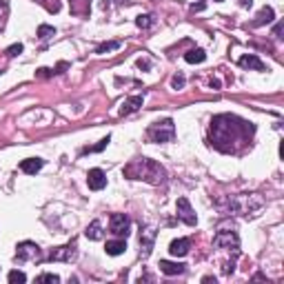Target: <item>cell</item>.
Here are the masks:
<instances>
[{"label": "cell", "mask_w": 284, "mask_h": 284, "mask_svg": "<svg viewBox=\"0 0 284 284\" xmlns=\"http://www.w3.org/2000/svg\"><path fill=\"white\" fill-rule=\"evenodd\" d=\"M255 134V127L231 113H222L211 120V144L222 153H238Z\"/></svg>", "instance_id": "1"}, {"label": "cell", "mask_w": 284, "mask_h": 284, "mask_svg": "<svg viewBox=\"0 0 284 284\" xmlns=\"http://www.w3.org/2000/svg\"><path fill=\"white\" fill-rule=\"evenodd\" d=\"M122 176L129 180H144L149 184H162L167 180V171L160 162L151 158H138L131 160L125 169H122Z\"/></svg>", "instance_id": "2"}, {"label": "cell", "mask_w": 284, "mask_h": 284, "mask_svg": "<svg viewBox=\"0 0 284 284\" xmlns=\"http://www.w3.org/2000/svg\"><path fill=\"white\" fill-rule=\"evenodd\" d=\"M264 202L258 193H244V196H235L229 200V209L233 213H240V215H249V213L258 211Z\"/></svg>", "instance_id": "3"}, {"label": "cell", "mask_w": 284, "mask_h": 284, "mask_svg": "<svg viewBox=\"0 0 284 284\" xmlns=\"http://www.w3.org/2000/svg\"><path fill=\"white\" fill-rule=\"evenodd\" d=\"M146 138L151 142H171L176 138V125H173V120H162V122H155V125H151L149 129H146Z\"/></svg>", "instance_id": "4"}, {"label": "cell", "mask_w": 284, "mask_h": 284, "mask_svg": "<svg viewBox=\"0 0 284 284\" xmlns=\"http://www.w3.org/2000/svg\"><path fill=\"white\" fill-rule=\"evenodd\" d=\"M213 244L217 249H229V251H238L240 249V238L235 231H229V229H220L213 238Z\"/></svg>", "instance_id": "5"}, {"label": "cell", "mask_w": 284, "mask_h": 284, "mask_svg": "<svg viewBox=\"0 0 284 284\" xmlns=\"http://www.w3.org/2000/svg\"><path fill=\"white\" fill-rule=\"evenodd\" d=\"M16 260L18 262H31V260H42V251L38 247L36 242H29V240H25V242H20L16 247Z\"/></svg>", "instance_id": "6"}, {"label": "cell", "mask_w": 284, "mask_h": 284, "mask_svg": "<svg viewBox=\"0 0 284 284\" xmlns=\"http://www.w3.org/2000/svg\"><path fill=\"white\" fill-rule=\"evenodd\" d=\"M75 258H78V247H75V242H69V244H65V247L54 249L47 255L49 262H73Z\"/></svg>", "instance_id": "7"}, {"label": "cell", "mask_w": 284, "mask_h": 284, "mask_svg": "<svg viewBox=\"0 0 284 284\" xmlns=\"http://www.w3.org/2000/svg\"><path fill=\"white\" fill-rule=\"evenodd\" d=\"M109 229H111V233L118 235V238H127L129 229H131V220L125 213H113V215L109 217Z\"/></svg>", "instance_id": "8"}, {"label": "cell", "mask_w": 284, "mask_h": 284, "mask_svg": "<svg viewBox=\"0 0 284 284\" xmlns=\"http://www.w3.org/2000/svg\"><path fill=\"white\" fill-rule=\"evenodd\" d=\"M155 242V229L153 226H140V255L142 258H149L151 249H153Z\"/></svg>", "instance_id": "9"}, {"label": "cell", "mask_w": 284, "mask_h": 284, "mask_svg": "<svg viewBox=\"0 0 284 284\" xmlns=\"http://www.w3.org/2000/svg\"><path fill=\"white\" fill-rule=\"evenodd\" d=\"M176 211H178V217L184 222V224H189V226H196L198 215H196V211L191 209V205H189V200H187V198H180V200H178V205H176Z\"/></svg>", "instance_id": "10"}, {"label": "cell", "mask_w": 284, "mask_h": 284, "mask_svg": "<svg viewBox=\"0 0 284 284\" xmlns=\"http://www.w3.org/2000/svg\"><path fill=\"white\" fill-rule=\"evenodd\" d=\"M87 184L89 189H93V191H100V189L107 187V176L102 169H91V171L87 173Z\"/></svg>", "instance_id": "11"}, {"label": "cell", "mask_w": 284, "mask_h": 284, "mask_svg": "<svg viewBox=\"0 0 284 284\" xmlns=\"http://www.w3.org/2000/svg\"><path fill=\"white\" fill-rule=\"evenodd\" d=\"M189 249H191V240H189V238H178V240H173V242L169 244V253L176 255V258L187 255Z\"/></svg>", "instance_id": "12"}, {"label": "cell", "mask_w": 284, "mask_h": 284, "mask_svg": "<svg viewBox=\"0 0 284 284\" xmlns=\"http://www.w3.org/2000/svg\"><path fill=\"white\" fill-rule=\"evenodd\" d=\"M160 271L164 276H182L187 271V264H180V262H169V260H160Z\"/></svg>", "instance_id": "13"}, {"label": "cell", "mask_w": 284, "mask_h": 284, "mask_svg": "<svg viewBox=\"0 0 284 284\" xmlns=\"http://www.w3.org/2000/svg\"><path fill=\"white\" fill-rule=\"evenodd\" d=\"M238 65L242 69H253V71H264V63L258 58V56L249 54V56H242V58L238 60Z\"/></svg>", "instance_id": "14"}, {"label": "cell", "mask_w": 284, "mask_h": 284, "mask_svg": "<svg viewBox=\"0 0 284 284\" xmlns=\"http://www.w3.org/2000/svg\"><path fill=\"white\" fill-rule=\"evenodd\" d=\"M42 167H45V160H42V158H27V160H22V162H20V171L29 173V176L38 173Z\"/></svg>", "instance_id": "15"}, {"label": "cell", "mask_w": 284, "mask_h": 284, "mask_svg": "<svg viewBox=\"0 0 284 284\" xmlns=\"http://www.w3.org/2000/svg\"><path fill=\"white\" fill-rule=\"evenodd\" d=\"M140 107H142V96H131V98H127V100L122 102V107H120V116H129V113L138 111Z\"/></svg>", "instance_id": "16"}, {"label": "cell", "mask_w": 284, "mask_h": 284, "mask_svg": "<svg viewBox=\"0 0 284 284\" xmlns=\"http://www.w3.org/2000/svg\"><path fill=\"white\" fill-rule=\"evenodd\" d=\"M273 18H276V11H273L271 7H264V9H260L255 20H251V27H262V25H267V22H271Z\"/></svg>", "instance_id": "17"}, {"label": "cell", "mask_w": 284, "mask_h": 284, "mask_svg": "<svg viewBox=\"0 0 284 284\" xmlns=\"http://www.w3.org/2000/svg\"><path fill=\"white\" fill-rule=\"evenodd\" d=\"M107 255H122L127 251V242H125V238H118V240H111V242H107Z\"/></svg>", "instance_id": "18"}, {"label": "cell", "mask_w": 284, "mask_h": 284, "mask_svg": "<svg viewBox=\"0 0 284 284\" xmlns=\"http://www.w3.org/2000/svg\"><path fill=\"white\" fill-rule=\"evenodd\" d=\"M69 7L73 16H87L91 4H89V0H69Z\"/></svg>", "instance_id": "19"}, {"label": "cell", "mask_w": 284, "mask_h": 284, "mask_svg": "<svg viewBox=\"0 0 284 284\" xmlns=\"http://www.w3.org/2000/svg\"><path fill=\"white\" fill-rule=\"evenodd\" d=\"M84 235H87L89 240H102V235H105V231H102V224L100 220H93L91 224L84 229Z\"/></svg>", "instance_id": "20"}, {"label": "cell", "mask_w": 284, "mask_h": 284, "mask_svg": "<svg viewBox=\"0 0 284 284\" xmlns=\"http://www.w3.org/2000/svg\"><path fill=\"white\" fill-rule=\"evenodd\" d=\"M184 60H187L189 65H200L207 60V54H205V49H191L184 54Z\"/></svg>", "instance_id": "21"}, {"label": "cell", "mask_w": 284, "mask_h": 284, "mask_svg": "<svg viewBox=\"0 0 284 284\" xmlns=\"http://www.w3.org/2000/svg\"><path fill=\"white\" fill-rule=\"evenodd\" d=\"M116 49H120V42L118 40H111V42H102V45H98L96 47V54H109V51H116Z\"/></svg>", "instance_id": "22"}, {"label": "cell", "mask_w": 284, "mask_h": 284, "mask_svg": "<svg viewBox=\"0 0 284 284\" xmlns=\"http://www.w3.org/2000/svg\"><path fill=\"white\" fill-rule=\"evenodd\" d=\"M109 142H111V138H109V136H107V138H102L100 142H98V144L96 146H84V149L82 151H80V153H98V151H102V149H107V144H109Z\"/></svg>", "instance_id": "23"}, {"label": "cell", "mask_w": 284, "mask_h": 284, "mask_svg": "<svg viewBox=\"0 0 284 284\" xmlns=\"http://www.w3.org/2000/svg\"><path fill=\"white\" fill-rule=\"evenodd\" d=\"M153 16H151V13H144V16H138L136 18V25L140 27V29H149L151 25H153Z\"/></svg>", "instance_id": "24"}, {"label": "cell", "mask_w": 284, "mask_h": 284, "mask_svg": "<svg viewBox=\"0 0 284 284\" xmlns=\"http://www.w3.org/2000/svg\"><path fill=\"white\" fill-rule=\"evenodd\" d=\"M38 4H45L47 7V11H51V13H58L60 11V0H36Z\"/></svg>", "instance_id": "25"}, {"label": "cell", "mask_w": 284, "mask_h": 284, "mask_svg": "<svg viewBox=\"0 0 284 284\" xmlns=\"http://www.w3.org/2000/svg\"><path fill=\"white\" fill-rule=\"evenodd\" d=\"M56 36V29L51 25H40L38 27V38H42V40H47V38Z\"/></svg>", "instance_id": "26"}, {"label": "cell", "mask_w": 284, "mask_h": 284, "mask_svg": "<svg viewBox=\"0 0 284 284\" xmlns=\"http://www.w3.org/2000/svg\"><path fill=\"white\" fill-rule=\"evenodd\" d=\"M7 280H9V282H27V276H25L22 271H9Z\"/></svg>", "instance_id": "27"}, {"label": "cell", "mask_w": 284, "mask_h": 284, "mask_svg": "<svg viewBox=\"0 0 284 284\" xmlns=\"http://www.w3.org/2000/svg\"><path fill=\"white\" fill-rule=\"evenodd\" d=\"M184 82H187V80H184V75H182V73H176V75L171 78V89H176V91H178V89L184 87Z\"/></svg>", "instance_id": "28"}, {"label": "cell", "mask_w": 284, "mask_h": 284, "mask_svg": "<svg viewBox=\"0 0 284 284\" xmlns=\"http://www.w3.org/2000/svg\"><path fill=\"white\" fill-rule=\"evenodd\" d=\"M38 282H54V284H58L60 278L56 276V273H42V276H38Z\"/></svg>", "instance_id": "29"}, {"label": "cell", "mask_w": 284, "mask_h": 284, "mask_svg": "<svg viewBox=\"0 0 284 284\" xmlns=\"http://www.w3.org/2000/svg\"><path fill=\"white\" fill-rule=\"evenodd\" d=\"M18 54H22V45H20V42H18V45H11V47L7 49V56H9V58H13V56H18Z\"/></svg>", "instance_id": "30"}, {"label": "cell", "mask_w": 284, "mask_h": 284, "mask_svg": "<svg viewBox=\"0 0 284 284\" xmlns=\"http://www.w3.org/2000/svg\"><path fill=\"white\" fill-rule=\"evenodd\" d=\"M51 73H54L51 69H38V73H36V75H38V78H49Z\"/></svg>", "instance_id": "31"}, {"label": "cell", "mask_w": 284, "mask_h": 284, "mask_svg": "<svg viewBox=\"0 0 284 284\" xmlns=\"http://www.w3.org/2000/svg\"><path fill=\"white\" fill-rule=\"evenodd\" d=\"M273 36H276V38H282V22H278V25H276V29H273Z\"/></svg>", "instance_id": "32"}, {"label": "cell", "mask_w": 284, "mask_h": 284, "mask_svg": "<svg viewBox=\"0 0 284 284\" xmlns=\"http://www.w3.org/2000/svg\"><path fill=\"white\" fill-rule=\"evenodd\" d=\"M138 67H140V69H149L151 65H149V60H142V58H140V60H138Z\"/></svg>", "instance_id": "33"}, {"label": "cell", "mask_w": 284, "mask_h": 284, "mask_svg": "<svg viewBox=\"0 0 284 284\" xmlns=\"http://www.w3.org/2000/svg\"><path fill=\"white\" fill-rule=\"evenodd\" d=\"M211 89H220V80H217V78H211Z\"/></svg>", "instance_id": "34"}, {"label": "cell", "mask_w": 284, "mask_h": 284, "mask_svg": "<svg viewBox=\"0 0 284 284\" xmlns=\"http://www.w3.org/2000/svg\"><path fill=\"white\" fill-rule=\"evenodd\" d=\"M240 2V7H251V4H253V0H238Z\"/></svg>", "instance_id": "35"}, {"label": "cell", "mask_w": 284, "mask_h": 284, "mask_svg": "<svg viewBox=\"0 0 284 284\" xmlns=\"http://www.w3.org/2000/svg\"><path fill=\"white\" fill-rule=\"evenodd\" d=\"M202 9H205V4H193V7H191V11H202Z\"/></svg>", "instance_id": "36"}, {"label": "cell", "mask_w": 284, "mask_h": 284, "mask_svg": "<svg viewBox=\"0 0 284 284\" xmlns=\"http://www.w3.org/2000/svg\"><path fill=\"white\" fill-rule=\"evenodd\" d=\"M202 282H213V284H215V278H211V276H205V278H202Z\"/></svg>", "instance_id": "37"}, {"label": "cell", "mask_w": 284, "mask_h": 284, "mask_svg": "<svg viewBox=\"0 0 284 284\" xmlns=\"http://www.w3.org/2000/svg\"><path fill=\"white\" fill-rule=\"evenodd\" d=\"M217 2H222V0H217Z\"/></svg>", "instance_id": "38"}]
</instances>
